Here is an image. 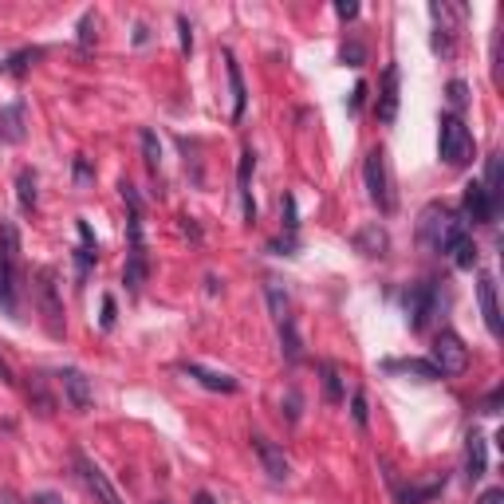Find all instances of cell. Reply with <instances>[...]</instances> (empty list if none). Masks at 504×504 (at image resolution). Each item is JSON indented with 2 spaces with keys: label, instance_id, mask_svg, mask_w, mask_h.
I'll list each match as a JSON object with an SVG mask.
<instances>
[{
  "label": "cell",
  "instance_id": "6da1fadb",
  "mask_svg": "<svg viewBox=\"0 0 504 504\" xmlns=\"http://www.w3.org/2000/svg\"><path fill=\"white\" fill-rule=\"evenodd\" d=\"M24 292V260H20V228L12 221H0V308L8 316L20 311Z\"/></svg>",
  "mask_w": 504,
  "mask_h": 504
},
{
  "label": "cell",
  "instance_id": "7a4b0ae2",
  "mask_svg": "<svg viewBox=\"0 0 504 504\" xmlns=\"http://www.w3.org/2000/svg\"><path fill=\"white\" fill-rule=\"evenodd\" d=\"M473 150H476V142H473L469 126H465L457 115H445L442 131H437V154H442V162L453 170H461L473 162Z\"/></svg>",
  "mask_w": 504,
  "mask_h": 504
},
{
  "label": "cell",
  "instance_id": "3957f363",
  "mask_svg": "<svg viewBox=\"0 0 504 504\" xmlns=\"http://www.w3.org/2000/svg\"><path fill=\"white\" fill-rule=\"evenodd\" d=\"M363 178H366V194L379 205V213H394V189H390V170H387V154L371 150L363 162Z\"/></svg>",
  "mask_w": 504,
  "mask_h": 504
},
{
  "label": "cell",
  "instance_id": "277c9868",
  "mask_svg": "<svg viewBox=\"0 0 504 504\" xmlns=\"http://www.w3.org/2000/svg\"><path fill=\"white\" fill-rule=\"evenodd\" d=\"M429 363H434L437 371H442V379H457V374H465V366H469V347L461 343V335H453V332H437Z\"/></svg>",
  "mask_w": 504,
  "mask_h": 504
},
{
  "label": "cell",
  "instance_id": "5b68a950",
  "mask_svg": "<svg viewBox=\"0 0 504 504\" xmlns=\"http://www.w3.org/2000/svg\"><path fill=\"white\" fill-rule=\"evenodd\" d=\"M36 304L44 311V324L52 335H63V304H60V284H56V268H40L36 272Z\"/></svg>",
  "mask_w": 504,
  "mask_h": 504
},
{
  "label": "cell",
  "instance_id": "8992f818",
  "mask_svg": "<svg viewBox=\"0 0 504 504\" xmlns=\"http://www.w3.org/2000/svg\"><path fill=\"white\" fill-rule=\"evenodd\" d=\"M402 304H406V319H410V332H426L429 316L437 311V284L421 280V284H410L406 296H402Z\"/></svg>",
  "mask_w": 504,
  "mask_h": 504
},
{
  "label": "cell",
  "instance_id": "52a82bcc",
  "mask_svg": "<svg viewBox=\"0 0 504 504\" xmlns=\"http://www.w3.org/2000/svg\"><path fill=\"white\" fill-rule=\"evenodd\" d=\"M71 461H76L79 481L87 484V492H91V497H95L99 504H123V497H118V489H115L111 481H107V473L99 469V465L91 461L87 453H76V457H71Z\"/></svg>",
  "mask_w": 504,
  "mask_h": 504
},
{
  "label": "cell",
  "instance_id": "ba28073f",
  "mask_svg": "<svg viewBox=\"0 0 504 504\" xmlns=\"http://www.w3.org/2000/svg\"><path fill=\"white\" fill-rule=\"evenodd\" d=\"M442 252H449V260H453L457 268H473V264H476L473 233H469V225H465L461 217H453V225H449V233L442 241Z\"/></svg>",
  "mask_w": 504,
  "mask_h": 504
},
{
  "label": "cell",
  "instance_id": "9c48e42d",
  "mask_svg": "<svg viewBox=\"0 0 504 504\" xmlns=\"http://www.w3.org/2000/svg\"><path fill=\"white\" fill-rule=\"evenodd\" d=\"M453 217L457 213H449L445 205H426V209H421V225H418L421 244H426V249H434V252H442V241H445L449 225H453Z\"/></svg>",
  "mask_w": 504,
  "mask_h": 504
},
{
  "label": "cell",
  "instance_id": "30bf717a",
  "mask_svg": "<svg viewBox=\"0 0 504 504\" xmlns=\"http://www.w3.org/2000/svg\"><path fill=\"white\" fill-rule=\"evenodd\" d=\"M60 387H63V394H68V402H71V410H76V414H87V410L95 406L91 379L79 371V366H63V371H60Z\"/></svg>",
  "mask_w": 504,
  "mask_h": 504
},
{
  "label": "cell",
  "instance_id": "8fae6325",
  "mask_svg": "<svg viewBox=\"0 0 504 504\" xmlns=\"http://www.w3.org/2000/svg\"><path fill=\"white\" fill-rule=\"evenodd\" d=\"M476 300H481V316H484V327H489V335H492V339H500L504 324H500L497 280H492V272H481V276H476Z\"/></svg>",
  "mask_w": 504,
  "mask_h": 504
},
{
  "label": "cell",
  "instance_id": "7c38bea8",
  "mask_svg": "<svg viewBox=\"0 0 504 504\" xmlns=\"http://www.w3.org/2000/svg\"><path fill=\"white\" fill-rule=\"evenodd\" d=\"M252 453L260 457L264 473H268L272 481H288L292 465H288V457H284V449H280L276 442H268V437H264V434H252Z\"/></svg>",
  "mask_w": 504,
  "mask_h": 504
},
{
  "label": "cell",
  "instance_id": "4fadbf2b",
  "mask_svg": "<svg viewBox=\"0 0 504 504\" xmlns=\"http://www.w3.org/2000/svg\"><path fill=\"white\" fill-rule=\"evenodd\" d=\"M398 103H402V71H398V63H390V68L382 71L379 123H394V118H398Z\"/></svg>",
  "mask_w": 504,
  "mask_h": 504
},
{
  "label": "cell",
  "instance_id": "5bb4252c",
  "mask_svg": "<svg viewBox=\"0 0 504 504\" xmlns=\"http://www.w3.org/2000/svg\"><path fill=\"white\" fill-rule=\"evenodd\" d=\"M181 374H186V379H194L197 387L213 390V394H236V387H241V382H236L233 374H225V371H209V366H201V363H181Z\"/></svg>",
  "mask_w": 504,
  "mask_h": 504
},
{
  "label": "cell",
  "instance_id": "9a60e30c",
  "mask_svg": "<svg viewBox=\"0 0 504 504\" xmlns=\"http://www.w3.org/2000/svg\"><path fill=\"white\" fill-rule=\"evenodd\" d=\"M461 209H465L461 221H473V225H492V221H497V209L489 205V197H484L481 181H469V186H465Z\"/></svg>",
  "mask_w": 504,
  "mask_h": 504
},
{
  "label": "cell",
  "instance_id": "2e32d148",
  "mask_svg": "<svg viewBox=\"0 0 504 504\" xmlns=\"http://www.w3.org/2000/svg\"><path fill=\"white\" fill-rule=\"evenodd\" d=\"M484 469H489V445H484V434L469 429V437H465V481H481Z\"/></svg>",
  "mask_w": 504,
  "mask_h": 504
},
{
  "label": "cell",
  "instance_id": "e0dca14e",
  "mask_svg": "<svg viewBox=\"0 0 504 504\" xmlns=\"http://www.w3.org/2000/svg\"><path fill=\"white\" fill-rule=\"evenodd\" d=\"M387 374H406V379H418V382H437L442 371H437L429 359H387L382 363Z\"/></svg>",
  "mask_w": 504,
  "mask_h": 504
},
{
  "label": "cell",
  "instance_id": "ac0fdd59",
  "mask_svg": "<svg viewBox=\"0 0 504 504\" xmlns=\"http://www.w3.org/2000/svg\"><path fill=\"white\" fill-rule=\"evenodd\" d=\"M355 249H359L363 256H387V249H390V236H387V228H382L379 221L363 225L359 233H355Z\"/></svg>",
  "mask_w": 504,
  "mask_h": 504
},
{
  "label": "cell",
  "instance_id": "d6986e66",
  "mask_svg": "<svg viewBox=\"0 0 504 504\" xmlns=\"http://www.w3.org/2000/svg\"><path fill=\"white\" fill-rule=\"evenodd\" d=\"M225 71H228V95H233V123L244 118V76H241V63H236L233 52H225Z\"/></svg>",
  "mask_w": 504,
  "mask_h": 504
},
{
  "label": "cell",
  "instance_id": "ffe728a7",
  "mask_svg": "<svg viewBox=\"0 0 504 504\" xmlns=\"http://www.w3.org/2000/svg\"><path fill=\"white\" fill-rule=\"evenodd\" d=\"M264 300H268L272 319H276V324H288V319H292V300H288V288H284L276 276L264 280Z\"/></svg>",
  "mask_w": 504,
  "mask_h": 504
},
{
  "label": "cell",
  "instance_id": "44dd1931",
  "mask_svg": "<svg viewBox=\"0 0 504 504\" xmlns=\"http://www.w3.org/2000/svg\"><path fill=\"white\" fill-rule=\"evenodd\" d=\"M24 139V103L0 107V142H20Z\"/></svg>",
  "mask_w": 504,
  "mask_h": 504
},
{
  "label": "cell",
  "instance_id": "7402d4cb",
  "mask_svg": "<svg viewBox=\"0 0 504 504\" xmlns=\"http://www.w3.org/2000/svg\"><path fill=\"white\" fill-rule=\"evenodd\" d=\"M500 181H504L500 154H492L489 166H484V181H481V189H484V197H489V205L497 209V213H500Z\"/></svg>",
  "mask_w": 504,
  "mask_h": 504
},
{
  "label": "cell",
  "instance_id": "603a6c76",
  "mask_svg": "<svg viewBox=\"0 0 504 504\" xmlns=\"http://www.w3.org/2000/svg\"><path fill=\"white\" fill-rule=\"evenodd\" d=\"M280 351L288 363H304V343H300V332H296V319L280 324Z\"/></svg>",
  "mask_w": 504,
  "mask_h": 504
},
{
  "label": "cell",
  "instance_id": "cb8c5ba5",
  "mask_svg": "<svg viewBox=\"0 0 504 504\" xmlns=\"http://www.w3.org/2000/svg\"><path fill=\"white\" fill-rule=\"evenodd\" d=\"M319 374H324V398L332 402V406H339V402L347 398V394H343V379H339V366L335 363H324V366H319Z\"/></svg>",
  "mask_w": 504,
  "mask_h": 504
},
{
  "label": "cell",
  "instance_id": "d4e9b609",
  "mask_svg": "<svg viewBox=\"0 0 504 504\" xmlns=\"http://www.w3.org/2000/svg\"><path fill=\"white\" fill-rule=\"evenodd\" d=\"M40 56H44L40 48H20L16 56H8L4 63H0V76H24V71H28V63L40 60Z\"/></svg>",
  "mask_w": 504,
  "mask_h": 504
},
{
  "label": "cell",
  "instance_id": "484cf974",
  "mask_svg": "<svg viewBox=\"0 0 504 504\" xmlns=\"http://www.w3.org/2000/svg\"><path fill=\"white\" fill-rule=\"evenodd\" d=\"M16 197H20L24 209H36V173L32 170L16 173Z\"/></svg>",
  "mask_w": 504,
  "mask_h": 504
},
{
  "label": "cell",
  "instance_id": "4316f807",
  "mask_svg": "<svg viewBox=\"0 0 504 504\" xmlns=\"http://www.w3.org/2000/svg\"><path fill=\"white\" fill-rule=\"evenodd\" d=\"M142 158H146V166L158 173V166H162V142H158V134H154V131H142Z\"/></svg>",
  "mask_w": 504,
  "mask_h": 504
},
{
  "label": "cell",
  "instance_id": "83f0119b",
  "mask_svg": "<svg viewBox=\"0 0 504 504\" xmlns=\"http://www.w3.org/2000/svg\"><path fill=\"white\" fill-rule=\"evenodd\" d=\"M28 402H36V410H40V414H52V398H48V390H44V374H32Z\"/></svg>",
  "mask_w": 504,
  "mask_h": 504
},
{
  "label": "cell",
  "instance_id": "f1b7e54d",
  "mask_svg": "<svg viewBox=\"0 0 504 504\" xmlns=\"http://www.w3.org/2000/svg\"><path fill=\"white\" fill-rule=\"evenodd\" d=\"M442 492V484H426V489H406L402 492V504H426Z\"/></svg>",
  "mask_w": 504,
  "mask_h": 504
},
{
  "label": "cell",
  "instance_id": "f546056e",
  "mask_svg": "<svg viewBox=\"0 0 504 504\" xmlns=\"http://www.w3.org/2000/svg\"><path fill=\"white\" fill-rule=\"evenodd\" d=\"M280 213H284V228H288V236H296V228H300V217H296V197H292V194H284V205H280Z\"/></svg>",
  "mask_w": 504,
  "mask_h": 504
},
{
  "label": "cell",
  "instance_id": "4dcf8cb0",
  "mask_svg": "<svg viewBox=\"0 0 504 504\" xmlns=\"http://www.w3.org/2000/svg\"><path fill=\"white\" fill-rule=\"evenodd\" d=\"M445 95H449V107H453V111H461V107L469 103V87H465L461 79H453V84L445 87Z\"/></svg>",
  "mask_w": 504,
  "mask_h": 504
},
{
  "label": "cell",
  "instance_id": "1f68e13d",
  "mask_svg": "<svg viewBox=\"0 0 504 504\" xmlns=\"http://www.w3.org/2000/svg\"><path fill=\"white\" fill-rule=\"evenodd\" d=\"M339 60L343 63H351V68H363V60H366V52H363V44H343V52H339Z\"/></svg>",
  "mask_w": 504,
  "mask_h": 504
},
{
  "label": "cell",
  "instance_id": "d6a6232c",
  "mask_svg": "<svg viewBox=\"0 0 504 504\" xmlns=\"http://www.w3.org/2000/svg\"><path fill=\"white\" fill-rule=\"evenodd\" d=\"M351 414H355V421H359V426H366V421H371V414H366V394H363V390H355V398H351Z\"/></svg>",
  "mask_w": 504,
  "mask_h": 504
},
{
  "label": "cell",
  "instance_id": "836d02e7",
  "mask_svg": "<svg viewBox=\"0 0 504 504\" xmlns=\"http://www.w3.org/2000/svg\"><path fill=\"white\" fill-rule=\"evenodd\" d=\"M99 324H103V332L115 327V296H103V316H99Z\"/></svg>",
  "mask_w": 504,
  "mask_h": 504
},
{
  "label": "cell",
  "instance_id": "e575fe53",
  "mask_svg": "<svg viewBox=\"0 0 504 504\" xmlns=\"http://www.w3.org/2000/svg\"><path fill=\"white\" fill-rule=\"evenodd\" d=\"M178 32H181V52H194V32H189L186 16H178Z\"/></svg>",
  "mask_w": 504,
  "mask_h": 504
},
{
  "label": "cell",
  "instance_id": "d590c367",
  "mask_svg": "<svg viewBox=\"0 0 504 504\" xmlns=\"http://www.w3.org/2000/svg\"><path fill=\"white\" fill-rule=\"evenodd\" d=\"M284 406H288V421H300V390L296 387H288V402H284Z\"/></svg>",
  "mask_w": 504,
  "mask_h": 504
},
{
  "label": "cell",
  "instance_id": "8d00e7d4",
  "mask_svg": "<svg viewBox=\"0 0 504 504\" xmlns=\"http://www.w3.org/2000/svg\"><path fill=\"white\" fill-rule=\"evenodd\" d=\"M363 103H366V84L359 79V84H355V91H351V111H363Z\"/></svg>",
  "mask_w": 504,
  "mask_h": 504
},
{
  "label": "cell",
  "instance_id": "74e56055",
  "mask_svg": "<svg viewBox=\"0 0 504 504\" xmlns=\"http://www.w3.org/2000/svg\"><path fill=\"white\" fill-rule=\"evenodd\" d=\"M476 504H504V489H484L481 497H476Z\"/></svg>",
  "mask_w": 504,
  "mask_h": 504
},
{
  "label": "cell",
  "instance_id": "f35d334b",
  "mask_svg": "<svg viewBox=\"0 0 504 504\" xmlns=\"http://www.w3.org/2000/svg\"><path fill=\"white\" fill-rule=\"evenodd\" d=\"M335 16L339 20H355V16H359V4H347L343 0V4H335Z\"/></svg>",
  "mask_w": 504,
  "mask_h": 504
},
{
  "label": "cell",
  "instance_id": "ab89813d",
  "mask_svg": "<svg viewBox=\"0 0 504 504\" xmlns=\"http://www.w3.org/2000/svg\"><path fill=\"white\" fill-rule=\"evenodd\" d=\"M497 410H500V390H492L489 398L481 402V414H497Z\"/></svg>",
  "mask_w": 504,
  "mask_h": 504
},
{
  "label": "cell",
  "instance_id": "60d3db41",
  "mask_svg": "<svg viewBox=\"0 0 504 504\" xmlns=\"http://www.w3.org/2000/svg\"><path fill=\"white\" fill-rule=\"evenodd\" d=\"M91 24H95V16H84V24H79V44H84V48H87V44H91Z\"/></svg>",
  "mask_w": 504,
  "mask_h": 504
},
{
  "label": "cell",
  "instance_id": "b9f144b4",
  "mask_svg": "<svg viewBox=\"0 0 504 504\" xmlns=\"http://www.w3.org/2000/svg\"><path fill=\"white\" fill-rule=\"evenodd\" d=\"M28 504H63V497H60V492H36Z\"/></svg>",
  "mask_w": 504,
  "mask_h": 504
},
{
  "label": "cell",
  "instance_id": "7bdbcfd3",
  "mask_svg": "<svg viewBox=\"0 0 504 504\" xmlns=\"http://www.w3.org/2000/svg\"><path fill=\"white\" fill-rule=\"evenodd\" d=\"M0 382H8V387H12V382H16V379H12V366L4 363V355H0Z\"/></svg>",
  "mask_w": 504,
  "mask_h": 504
},
{
  "label": "cell",
  "instance_id": "ee69618b",
  "mask_svg": "<svg viewBox=\"0 0 504 504\" xmlns=\"http://www.w3.org/2000/svg\"><path fill=\"white\" fill-rule=\"evenodd\" d=\"M0 504H24L20 497H12V492H0Z\"/></svg>",
  "mask_w": 504,
  "mask_h": 504
},
{
  "label": "cell",
  "instance_id": "f6af8a7d",
  "mask_svg": "<svg viewBox=\"0 0 504 504\" xmlns=\"http://www.w3.org/2000/svg\"><path fill=\"white\" fill-rule=\"evenodd\" d=\"M194 504H213V497H209V492H197Z\"/></svg>",
  "mask_w": 504,
  "mask_h": 504
}]
</instances>
